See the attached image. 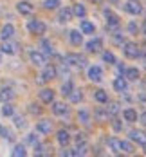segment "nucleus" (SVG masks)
<instances>
[{
    "label": "nucleus",
    "mask_w": 146,
    "mask_h": 157,
    "mask_svg": "<svg viewBox=\"0 0 146 157\" xmlns=\"http://www.w3.org/2000/svg\"><path fill=\"white\" fill-rule=\"evenodd\" d=\"M121 47H123L125 58H128V60H137V58H141V49H139V45H137L135 42H125Z\"/></svg>",
    "instance_id": "1"
},
{
    "label": "nucleus",
    "mask_w": 146,
    "mask_h": 157,
    "mask_svg": "<svg viewBox=\"0 0 146 157\" xmlns=\"http://www.w3.org/2000/svg\"><path fill=\"white\" fill-rule=\"evenodd\" d=\"M27 29L31 34H38V36H42V34H45L47 31V25L42 22V20H31L29 24H27Z\"/></svg>",
    "instance_id": "2"
},
{
    "label": "nucleus",
    "mask_w": 146,
    "mask_h": 157,
    "mask_svg": "<svg viewBox=\"0 0 146 157\" xmlns=\"http://www.w3.org/2000/svg\"><path fill=\"white\" fill-rule=\"evenodd\" d=\"M123 9L128 13V15L132 16H139V15H143V6L137 2V0H128L125 6H123Z\"/></svg>",
    "instance_id": "3"
},
{
    "label": "nucleus",
    "mask_w": 146,
    "mask_h": 157,
    "mask_svg": "<svg viewBox=\"0 0 146 157\" xmlns=\"http://www.w3.org/2000/svg\"><path fill=\"white\" fill-rule=\"evenodd\" d=\"M58 76V69L54 65H45L42 74H40V83H45V81H51Z\"/></svg>",
    "instance_id": "4"
},
{
    "label": "nucleus",
    "mask_w": 146,
    "mask_h": 157,
    "mask_svg": "<svg viewBox=\"0 0 146 157\" xmlns=\"http://www.w3.org/2000/svg\"><path fill=\"white\" fill-rule=\"evenodd\" d=\"M87 76H88L90 81H94V83H101L103 81V69L99 65H90L88 71H87Z\"/></svg>",
    "instance_id": "5"
},
{
    "label": "nucleus",
    "mask_w": 146,
    "mask_h": 157,
    "mask_svg": "<svg viewBox=\"0 0 146 157\" xmlns=\"http://www.w3.org/2000/svg\"><path fill=\"white\" fill-rule=\"evenodd\" d=\"M63 62L67 63V65H76V67H85V63H87V60L83 58V56H80V54H74V52H70V54H67L63 58Z\"/></svg>",
    "instance_id": "6"
},
{
    "label": "nucleus",
    "mask_w": 146,
    "mask_h": 157,
    "mask_svg": "<svg viewBox=\"0 0 146 157\" xmlns=\"http://www.w3.org/2000/svg\"><path fill=\"white\" fill-rule=\"evenodd\" d=\"M103 15H105V18H107L108 29H117V27H119V16L115 15V13H112L110 9H105Z\"/></svg>",
    "instance_id": "7"
},
{
    "label": "nucleus",
    "mask_w": 146,
    "mask_h": 157,
    "mask_svg": "<svg viewBox=\"0 0 146 157\" xmlns=\"http://www.w3.org/2000/svg\"><path fill=\"white\" fill-rule=\"evenodd\" d=\"M15 34V25L13 24H4L2 29H0V40L6 42V40H11Z\"/></svg>",
    "instance_id": "8"
},
{
    "label": "nucleus",
    "mask_w": 146,
    "mask_h": 157,
    "mask_svg": "<svg viewBox=\"0 0 146 157\" xmlns=\"http://www.w3.org/2000/svg\"><path fill=\"white\" fill-rule=\"evenodd\" d=\"M29 58H31L32 65H36V67H45V54H43V52H40V51H31Z\"/></svg>",
    "instance_id": "9"
},
{
    "label": "nucleus",
    "mask_w": 146,
    "mask_h": 157,
    "mask_svg": "<svg viewBox=\"0 0 146 157\" xmlns=\"http://www.w3.org/2000/svg\"><path fill=\"white\" fill-rule=\"evenodd\" d=\"M128 137L133 143L141 144V146H144V144H146V134H144V132H141V130H130Z\"/></svg>",
    "instance_id": "10"
},
{
    "label": "nucleus",
    "mask_w": 146,
    "mask_h": 157,
    "mask_svg": "<svg viewBox=\"0 0 146 157\" xmlns=\"http://www.w3.org/2000/svg\"><path fill=\"white\" fill-rule=\"evenodd\" d=\"M114 89H115V92H126V89H128V79L125 78V76H119V78L114 79Z\"/></svg>",
    "instance_id": "11"
},
{
    "label": "nucleus",
    "mask_w": 146,
    "mask_h": 157,
    "mask_svg": "<svg viewBox=\"0 0 146 157\" xmlns=\"http://www.w3.org/2000/svg\"><path fill=\"white\" fill-rule=\"evenodd\" d=\"M15 99V90L11 87H2L0 89V101L2 103H9Z\"/></svg>",
    "instance_id": "12"
},
{
    "label": "nucleus",
    "mask_w": 146,
    "mask_h": 157,
    "mask_svg": "<svg viewBox=\"0 0 146 157\" xmlns=\"http://www.w3.org/2000/svg\"><path fill=\"white\" fill-rule=\"evenodd\" d=\"M72 16H74L72 7H62V9H60V15H58V20H60L62 24H67V22L72 20Z\"/></svg>",
    "instance_id": "13"
},
{
    "label": "nucleus",
    "mask_w": 146,
    "mask_h": 157,
    "mask_svg": "<svg viewBox=\"0 0 146 157\" xmlns=\"http://www.w3.org/2000/svg\"><path fill=\"white\" fill-rule=\"evenodd\" d=\"M108 117H110V112L108 109H103V107H99V109L94 110V119L99 121V123H105V121H108Z\"/></svg>",
    "instance_id": "14"
},
{
    "label": "nucleus",
    "mask_w": 146,
    "mask_h": 157,
    "mask_svg": "<svg viewBox=\"0 0 146 157\" xmlns=\"http://www.w3.org/2000/svg\"><path fill=\"white\" fill-rule=\"evenodd\" d=\"M51 130H52V121H51V119H42V121H38L36 132H40V134H51Z\"/></svg>",
    "instance_id": "15"
},
{
    "label": "nucleus",
    "mask_w": 146,
    "mask_h": 157,
    "mask_svg": "<svg viewBox=\"0 0 146 157\" xmlns=\"http://www.w3.org/2000/svg\"><path fill=\"white\" fill-rule=\"evenodd\" d=\"M16 11L20 13V15H31L32 11H34V7H32V4L31 2H18L16 4Z\"/></svg>",
    "instance_id": "16"
},
{
    "label": "nucleus",
    "mask_w": 146,
    "mask_h": 157,
    "mask_svg": "<svg viewBox=\"0 0 146 157\" xmlns=\"http://www.w3.org/2000/svg\"><path fill=\"white\" fill-rule=\"evenodd\" d=\"M123 117H125V121H126V123H135V121L139 119V116H137V110L132 109V107H128V109L123 110Z\"/></svg>",
    "instance_id": "17"
},
{
    "label": "nucleus",
    "mask_w": 146,
    "mask_h": 157,
    "mask_svg": "<svg viewBox=\"0 0 146 157\" xmlns=\"http://www.w3.org/2000/svg\"><path fill=\"white\" fill-rule=\"evenodd\" d=\"M103 49V40L101 38H92L88 44H87V51L88 52H99Z\"/></svg>",
    "instance_id": "18"
},
{
    "label": "nucleus",
    "mask_w": 146,
    "mask_h": 157,
    "mask_svg": "<svg viewBox=\"0 0 146 157\" xmlns=\"http://www.w3.org/2000/svg\"><path fill=\"white\" fill-rule=\"evenodd\" d=\"M2 52H6V54H16V52H18V44L6 40V42L2 44Z\"/></svg>",
    "instance_id": "19"
},
{
    "label": "nucleus",
    "mask_w": 146,
    "mask_h": 157,
    "mask_svg": "<svg viewBox=\"0 0 146 157\" xmlns=\"http://www.w3.org/2000/svg\"><path fill=\"white\" fill-rule=\"evenodd\" d=\"M125 78L128 79V81H137V79L141 78V72H139L137 67H128L125 71Z\"/></svg>",
    "instance_id": "20"
},
{
    "label": "nucleus",
    "mask_w": 146,
    "mask_h": 157,
    "mask_svg": "<svg viewBox=\"0 0 146 157\" xmlns=\"http://www.w3.org/2000/svg\"><path fill=\"white\" fill-rule=\"evenodd\" d=\"M52 112L56 114V116H67L69 114V107L65 105V103H60V101H52Z\"/></svg>",
    "instance_id": "21"
},
{
    "label": "nucleus",
    "mask_w": 146,
    "mask_h": 157,
    "mask_svg": "<svg viewBox=\"0 0 146 157\" xmlns=\"http://www.w3.org/2000/svg\"><path fill=\"white\" fill-rule=\"evenodd\" d=\"M69 38H70V44L76 45V47H80L83 44V33H80V31H70L69 33Z\"/></svg>",
    "instance_id": "22"
},
{
    "label": "nucleus",
    "mask_w": 146,
    "mask_h": 157,
    "mask_svg": "<svg viewBox=\"0 0 146 157\" xmlns=\"http://www.w3.org/2000/svg\"><path fill=\"white\" fill-rule=\"evenodd\" d=\"M94 31H96V25H94L92 22L81 20V33H83V34H94Z\"/></svg>",
    "instance_id": "23"
},
{
    "label": "nucleus",
    "mask_w": 146,
    "mask_h": 157,
    "mask_svg": "<svg viewBox=\"0 0 146 157\" xmlns=\"http://www.w3.org/2000/svg\"><path fill=\"white\" fill-rule=\"evenodd\" d=\"M40 99L43 103H52L54 101V92L51 89H43V90H40Z\"/></svg>",
    "instance_id": "24"
},
{
    "label": "nucleus",
    "mask_w": 146,
    "mask_h": 157,
    "mask_svg": "<svg viewBox=\"0 0 146 157\" xmlns=\"http://www.w3.org/2000/svg\"><path fill=\"white\" fill-rule=\"evenodd\" d=\"M56 137H58V143H60V144H62L63 148L67 146V144H69V143H70V134H69L67 130H60Z\"/></svg>",
    "instance_id": "25"
},
{
    "label": "nucleus",
    "mask_w": 146,
    "mask_h": 157,
    "mask_svg": "<svg viewBox=\"0 0 146 157\" xmlns=\"http://www.w3.org/2000/svg\"><path fill=\"white\" fill-rule=\"evenodd\" d=\"M108 148L112 150L114 154H121L123 150H121V141L117 139V137H110L108 139Z\"/></svg>",
    "instance_id": "26"
},
{
    "label": "nucleus",
    "mask_w": 146,
    "mask_h": 157,
    "mask_svg": "<svg viewBox=\"0 0 146 157\" xmlns=\"http://www.w3.org/2000/svg\"><path fill=\"white\" fill-rule=\"evenodd\" d=\"M0 136H2L6 141H11V143L15 141V134H13L9 128H6L4 125H0Z\"/></svg>",
    "instance_id": "27"
},
{
    "label": "nucleus",
    "mask_w": 146,
    "mask_h": 157,
    "mask_svg": "<svg viewBox=\"0 0 146 157\" xmlns=\"http://www.w3.org/2000/svg\"><path fill=\"white\" fill-rule=\"evenodd\" d=\"M132 139H128V141H121V150H123V154H128V155H132L133 152H135V148H133V144H132Z\"/></svg>",
    "instance_id": "28"
},
{
    "label": "nucleus",
    "mask_w": 146,
    "mask_h": 157,
    "mask_svg": "<svg viewBox=\"0 0 146 157\" xmlns=\"http://www.w3.org/2000/svg\"><path fill=\"white\" fill-rule=\"evenodd\" d=\"M72 11H74V16H78V18H85V15H87V9L81 4H74L72 6Z\"/></svg>",
    "instance_id": "29"
},
{
    "label": "nucleus",
    "mask_w": 146,
    "mask_h": 157,
    "mask_svg": "<svg viewBox=\"0 0 146 157\" xmlns=\"http://www.w3.org/2000/svg\"><path fill=\"white\" fill-rule=\"evenodd\" d=\"M11 155L13 157H24V155H27V150H25L24 144H16L15 148H13V152H11Z\"/></svg>",
    "instance_id": "30"
},
{
    "label": "nucleus",
    "mask_w": 146,
    "mask_h": 157,
    "mask_svg": "<svg viewBox=\"0 0 146 157\" xmlns=\"http://www.w3.org/2000/svg\"><path fill=\"white\" fill-rule=\"evenodd\" d=\"M94 99L97 103H108V94L105 90H96L94 92Z\"/></svg>",
    "instance_id": "31"
},
{
    "label": "nucleus",
    "mask_w": 146,
    "mask_h": 157,
    "mask_svg": "<svg viewBox=\"0 0 146 157\" xmlns=\"http://www.w3.org/2000/svg\"><path fill=\"white\" fill-rule=\"evenodd\" d=\"M2 116H6V117H13V116H15V109H13L11 103H4V107H2Z\"/></svg>",
    "instance_id": "32"
},
{
    "label": "nucleus",
    "mask_w": 146,
    "mask_h": 157,
    "mask_svg": "<svg viewBox=\"0 0 146 157\" xmlns=\"http://www.w3.org/2000/svg\"><path fill=\"white\" fill-rule=\"evenodd\" d=\"M72 90H74V85H72V81H70V79H67L63 85H62V94H63V96H70Z\"/></svg>",
    "instance_id": "33"
},
{
    "label": "nucleus",
    "mask_w": 146,
    "mask_h": 157,
    "mask_svg": "<svg viewBox=\"0 0 146 157\" xmlns=\"http://www.w3.org/2000/svg\"><path fill=\"white\" fill-rule=\"evenodd\" d=\"M78 119H80L83 125H88V123H90V114H88V110H80V112H78Z\"/></svg>",
    "instance_id": "34"
},
{
    "label": "nucleus",
    "mask_w": 146,
    "mask_h": 157,
    "mask_svg": "<svg viewBox=\"0 0 146 157\" xmlns=\"http://www.w3.org/2000/svg\"><path fill=\"white\" fill-rule=\"evenodd\" d=\"M69 99H70L72 103H80L81 99H83V92H81V90H76V89H74V90L70 92V96H69Z\"/></svg>",
    "instance_id": "35"
},
{
    "label": "nucleus",
    "mask_w": 146,
    "mask_h": 157,
    "mask_svg": "<svg viewBox=\"0 0 146 157\" xmlns=\"http://www.w3.org/2000/svg\"><path fill=\"white\" fill-rule=\"evenodd\" d=\"M103 60H105L107 63H110V65H115V63H117L114 52H110V51H105V52H103Z\"/></svg>",
    "instance_id": "36"
},
{
    "label": "nucleus",
    "mask_w": 146,
    "mask_h": 157,
    "mask_svg": "<svg viewBox=\"0 0 146 157\" xmlns=\"http://www.w3.org/2000/svg\"><path fill=\"white\" fill-rule=\"evenodd\" d=\"M62 4V0H43V7L45 9H56Z\"/></svg>",
    "instance_id": "37"
},
{
    "label": "nucleus",
    "mask_w": 146,
    "mask_h": 157,
    "mask_svg": "<svg viewBox=\"0 0 146 157\" xmlns=\"http://www.w3.org/2000/svg\"><path fill=\"white\" fill-rule=\"evenodd\" d=\"M13 121H15V126L16 128H25V119L22 117V116H13Z\"/></svg>",
    "instance_id": "38"
},
{
    "label": "nucleus",
    "mask_w": 146,
    "mask_h": 157,
    "mask_svg": "<svg viewBox=\"0 0 146 157\" xmlns=\"http://www.w3.org/2000/svg\"><path fill=\"white\" fill-rule=\"evenodd\" d=\"M76 144H78V146H85V144H87V136H85V134H76Z\"/></svg>",
    "instance_id": "39"
},
{
    "label": "nucleus",
    "mask_w": 146,
    "mask_h": 157,
    "mask_svg": "<svg viewBox=\"0 0 146 157\" xmlns=\"http://www.w3.org/2000/svg\"><path fill=\"white\" fill-rule=\"evenodd\" d=\"M42 47H43V52H45V54H52V45H51V42L43 40V42H42Z\"/></svg>",
    "instance_id": "40"
},
{
    "label": "nucleus",
    "mask_w": 146,
    "mask_h": 157,
    "mask_svg": "<svg viewBox=\"0 0 146 157\" xmlns=\"http://www.w3.org/2000/svg\"><path fill=\"white\" fill-rule=\"evenodd\" d=\"M126 29H128V33H130V34H137V31H139V25H137L135 22H130Z\"/></svg>",
    "instance_id": "41"
},
{
    "label": "nucleus",
    "mask_w": 146,
    "mask_h": 157,
    "mask_svg": "<svg viewBox=\"0 0 146 157\" xmlns=\"http://www.w3.org/2000/svg\"><path fill=\"white\" fill-rule=\"evenodd\" d=\"M29 112H31V114H34V116H38V114H42V109H40L38 105L31 103V105H29Z\"/></svg>",
    "instance_id": "42"
},
{
    "label": "nucleus",
    "mask_w": 146,
    "mask_h": 157,
    "mask_svg": "<svg viewBox=\"0 0 146 157\" xmlns=\"http://www.w3.org/2000/svg\"><path fill=\"white\" fill-rule=\"evenodd\" d=\"M114 44H117V45H123L125 42H123V34L121 33H115L114 34Z\"/></svg>",
    "instance_id": "43"
},
{
    "label": "nucleus",
    "mask_w": 146,
    "mask_h": 157,
    "mask_svg": "<svg viewBox=\"0 0 146 157\" xmlns=\"http://www.w3.org/2000/svg\"><path fill=\"white\" fill-rule=\"evenodd\" d=\"M108 112H110V116H115V114L119 112V105H117V103H110V107H108Z\"/></svg>",
    "instance_id": "44"
},
{
    "label": "nucleus",
    "mask_w": 146,
    "mask_h": 157,
    "mask_svg": "<svg viewBox=\"0 0 146 157\" xmlns=\"http://www.w3.org/2000/svg\"><path fill=\"white\" fill-rule=\"evenodd\" d=\"M137 101H139L143 107H146V92H139V94H137Z\"/></svg>",
    "instance_id": "45"
},
{
    "label": "nucleus",
    "mask_w": 146,
    "mask_h": 157,
    "mask_svg": "<svg viewBox=\"0 0 146 157\" xmlns=\"http://www.w3.org/2000/svg\"><path fill=\"white\" fill-rule=\"evenodd\" d=\"M27 143H31L32 146H34V144H38V136H34V134H29V136H27Z\"/></svg>",
    "instance_id": "46"
},
{
    "label": "nucleus",
    "mask_w": 146,
    "mask_h": 157,
    "mask_svg": "<svg viewBox=\"0 0 146 157\" xmlns=\"http://www.w3.org/2000/svg\"><path fill=\"white\" fill-rule=\"evenodd\" d=\"M112 126H114V130H115V132H119V130L123 128V125H121L117 119H114V121H112Z\"/></svg>",
    "instance_id": "47"
},
{
    "label": "nucleus",
    "mask_w": 146,
    "mask_h": 157,
    "mask_svg": "<svg viewBox=\"0 0 146 157\" xmlns=\"http://www.w3.org/2000/svg\"><path fill=\"white\" fill-rule=\"evenodd\" d=\"M139 123H141V125H144V126H146V112H143V114L139 116Z\"/></svg>",
    "instance_id": "48"
},
{
    "label": "nucleus",
    "mask_w": 146,
    "mask_h": 157,
    "mask_svg": "<svg viewBox=\"0 0 146 157\" xmlns=\"http://www.w3.org/2000/svg\"><path fill=\"white\" fill-rule=\"evenodd\" d=\"M58 72H60V74H62V76H63V78H69V71H67V69H65V67H62V69H60V71H58Z\"/></svg>",
    "instance_id": "49"
},
{
    "label": "nucleus",
    "mask_w": 146,
    "mask_h": 157,
    "mask_svg": "<svg viewBox=\"0 0 146 157\" xmlns=\"http://www.w3.org/2000/svg\"><path fill=\"white\" fill-rule=\"evenodd\" d=\"M143 31H144V34H146V20L143 22Z\"/></svg>",
    "instance_id": "50"
},
{
    "label": "nucleus",
    "mask_w": 146,
    "mask_h": 157,
    "mask_svg": "<svg viewBox=\"0 0 146 157\" xmlns=\"http://www.w3.org/2000/svg\"><path fill=\"white\" fill-rule=\"evenodd\" d=\"M88 2H94V4H99V2H101V0H88Z\"/></svg>",
    "instance_id": "51"
},
{
    "label": "nucleus",
    "mask_w": 146,
    "mask_h": 157,
    "mask_svg": "<svg viewBox=\"0 0 146 157\" xmlns=\"http://www.w3.org/2000/svg\"><path fill=\"white\" fill-rule=\"evenodd\" d=\"M110 2H112V4H117V2H119V0H110Z\"/></svg>",
    "instance_id": "52"
},
{
    "label": "nucleus",
    "mask_w": 146,
    "mask_h": 157,
    "mask_svg": "<svg viewBox=\"0 0 146 157\" xmlns=\"http://www.w3.org/2000/svg\"><path fill=\"white\" fill-rule=\"evenodd\" d=\"M0 63H2V54H0Z\"/></svg>",
    "instance_id": "53"
}]
</instances>
